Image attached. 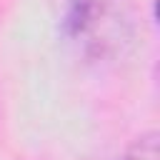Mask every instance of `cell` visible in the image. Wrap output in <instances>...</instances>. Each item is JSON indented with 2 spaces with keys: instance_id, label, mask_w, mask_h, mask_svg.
Here are the masks:
<instances>
[{
  "instance_id": "1",
  "label": "cell",
  "mask_w": 160,
  "mask_h": 160,
  "mask_svg": "<svg viewBox=\"0 0 160 160\" xmlns=\"http://www.w3.org/2000/svg\"><path fill=\"white\" fill-rule=\"evenodd\" d=\"M122 160H158V135L148 132V135L138 138Z\"/></svg>"
}]
</instances>
